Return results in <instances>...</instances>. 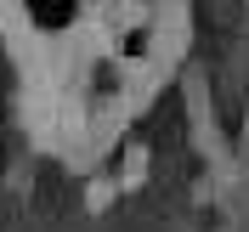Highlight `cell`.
I'll return each instance as SVG.
<instances>
[{
	"mask_svg": "<svg viewBox=\"0 0 249 232\" xmlns=\"http://www.w3.org/2000/svg\"><path fill=\"white\" fill-rule=\"evenodd\" d=\"M113 198H119V181H108V176H91V187H85V210H96V215H102Z\"/></svg>",
	"mask_w": 249,
	"mask_h": 232,
	"instance_id": "1",
	"label": "cell"
}]
</instances>
